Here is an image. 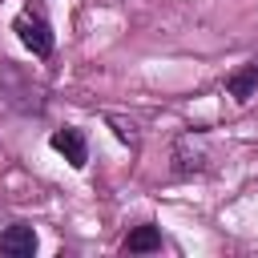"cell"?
Wrapping results in <instances>:
<instances>
[{"instance_id":"obj_1","label":"cell","mask_w":258,"mask_h":258,"mask_svg":"<svg viewBox=\"0 0 258 258\" xmlns=\"http://www.w3.org/2000/svg\"><path fill=\"white\" fill-rule=\"evenodd\" d=\"M12 28H16V36H20V44L32 52V56H52V44H56V36H52V24L36 12V8H24L16 20H12Z\"/></svg>"},{"instance_id":"obj_2","label":"cell","mask_w":258,"mask_h":258,"mask_svg":"<svg viewBox=\"0 0 258 258\" xmlns=\"http://www.w3.org/2000/svg\"><path fill=\"white\" fill-rule=\"evenodd\" d=\"M210 169V141L202 133H181L173 141V173L177 177H194Z\"/></svg>"},{"instance_id":"obj_3","label":"cell","mask_w":258,"mask_h":258,"mask_svg":"<svg viewBox=\"0 0 258 258\" xmlns=\"http://www.w3.org/2000/svg\"><path fill=\"white\" fill-rule=\"evenodd\" d=\"M48 141H52L56 153H64V161H69L73 169H85V161H89V145H85V133H81V129L64 125V129H56Z\"/></svg>"},{"instance_id":"obj_4","label":"cell","mask_w":258,"mask_h":258,"mask_svg":"<svg viewBox=\"0 0 258 258\" xmlns=\"http://www.w3.org/2000/svg\"><path fill=\"white\" fill-rule=\"evenodd\" d=\"M0 254L4 258H32L36 254V230L24 226V222H12L0 234Z\"/></svg>"},{"instance_id":"obj_5","label":"cell","mask_w":258,"mask_h":258,"mask_svg":"<svg viewBox=\"0 0 258 258\" xmlns=\"http://www.w3.org/2000/svg\"><path fill=\"white\" fill-rule=\"evenodd\" d=\"M226 93H230L234 101H250V97H258V60L242 64V69L226 81Z\"/></svg>"},{"instance_id":"obj_6","label":"cell","mask_w":258,"mask_h":258,"mask_svg":"<svg viewBox=\"0 0 258 258\" xmlns=\"http://www.w3.org/2000/svg\"><path fill=\"white\" fill-rule=\"evenodd\" d=\"M125 250H129V254L161 250V230H157V226H137V230H129V238H125Z\"/></svg>"},{"instance_id":"obj_7","label":"cell","mask_w":258,"mask_h":258,"mask_svg":"<svg viewBox=\"0 0 258 258\" xmlns=\"http://www.w3.org/2000/svg\"><path fill=\"white\" fill-rule=\"evenodd\" d=\"M109 125H113V133H117L121 141H129V145H137V125H133V121H121V117H109Z\"/></svg>"}]
</instances>
